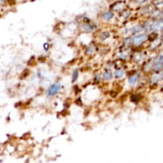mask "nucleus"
Here are the masks:
<instances>
[{"label": "nucleus", "instance_id": "obj_1", "mask_svg": "<svg viewBox=\"0 0 163 163\" xmlns=\"http://www.w3.org/2000/svg\"><path fill=\"white\" fill-rule=\"evenodd\" d=\"M61 89V84L59 83H57V84H54L52 85V86L49 87V88L48 89V92H47V94L50 96L55 95L56 93H57Z\"/></svg>", "mask_w": 163, "mask_h": 163}, {"label": "nucleus", "instance_id": "obj_2", "mask_svg": "<svg viewBox=\"0 0 163 163\" xmlns=\"http://www.w3.org/2000/svg\"><path fill=\"white\" fill-rule=\"evenodd\" d=\"M146 40V36L144 34H139L134 38V43L135 45H139Z\"/></svg>", "mask_w": 163, "mask_h": 163}, {"label": "nucleus", "instance_id": "obj_3", "mask_svg": "<svg viewBox=\"0 0 163 163\" xmlns=\"http://www.w3.org/2000/svg\"><path fill=\"white\" fill-rule=\"evenodd\" d=\"M154 69L157 70L163 69V57H160L154 65Z\"/></svg>", "mask_w": 163, "mask_h": 163}, {"label": "nucleus", "instance_id": "obj_4", "mask_svg": "<svg viewBox=\"0 0 163 163\" xmlns=\"http://www.w3.org/2000/svg\"><path fill=\"white\" fill-rule=\"evenodd\" d=\"M152 28H153L154 30H156L163 29V21H158V22L154 23V24H153V26H152Z\"/></svg>", "mask_w": 163, "mask_h": 163}, {"label": "nucleus", "instance_id": "obj_5", "mask_svg": "<svg viewBox=\"0 0 163 163\" xmlns=\"http://www.w3.org/2000/svg\"><path fill=\"white\" fill-rule=\"evenodd\" d=\"M137 81H138V76L136 75H134V76H132L130 77L129 79V84L130 85H134L135 84L137 83Z\"/></svg>", "mask_w": 163, "mask_h": 163}, {"label": "nucleus", "instance_id": "obj_6", "mask_svg": "<svg viewBox=\"0 0 163 163\" xmlns=\"http://www.w3.org/2000/svg\"><path fill=\"white\" fill-rule=\"evenodd\" d=\"M113 16H114L113 13H112V12H107V13H105L103 15V18L105 20H110V19H112L113 18Z\"/></svg>", "mask_w": 163, "mask_h": 163}, {"label": "nucleus", "instance_id": "obj_7", "mask_svg": "<svg viewBox=\"0 0 163 163\" xmlns=\"http://www.w3.org/2000/svg\"><path fill=\"white\" fill-rule=\"evenodd\" d=\"M103 78L105 80H111L112 78V74L110 72H106L103 74Z\"/></svg>", "mask_w": 163, "mask_h": 163}, {"label": "nucleus", "instance_id": "obj_8", "mask_svg": "<svg viewBox=\"0 0 163 163\" xmlns=\"http://www.w3.org/2000/svg\"><path fill=\"white\" fill-rule=\"evenodd\" d=\"M123 73H124V72H123V71H117V72H115V75L116 77H118V78L119 77V78H120V77H122V76H123Z\"/></svg>", "mask_w": 163, "mask_h": 163}, {"label": "nucleus", "instance_id": "obj_9", "mask_svg": "<svg viewBox=\"0 0 163 163\" xmlns=\"http://www.w3.org/2000/svg\"><path fill=\"white\" fill-rule=\"evenodd\" d=\"M76 77H77V72L76 71V72L73 73V76H72V80L74 81V80L76 79Z\"/></svg>", "mask_w": 163, "mask_h": 163}, {"label": "nucleus", "instance_id": "obj_10", "mask_svg": "<svg viewBox=\"0 0 163 163\" xmlns=\"http://www.w3.org/2000/svg\"><path fill=\"white\" fill-rule=\"evenodd\" d=\"M161 78H162V80H163V73L161 74Z\"/></svg>", "mask_w": 163, "mask_h": 163}]
</instances>
